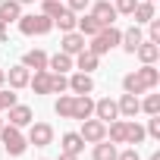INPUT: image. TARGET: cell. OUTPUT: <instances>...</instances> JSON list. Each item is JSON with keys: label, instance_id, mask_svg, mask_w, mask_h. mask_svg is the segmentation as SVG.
Wrapping results in <instances>:
<instances>
[{"label": "cell", "instance_id": "1", "mask_svg": "<svg viewBox=\"0 0 160 160\" xmlns=\"http://www.w3.org/2000/svg\"><path fill=\"white\" fill-rule=\"evenodd\" d=\"M157 85H160V69L154 63H141V69H135V72H129L122 78V91L126 94H148Z\"/></svg>", "mask_w": 160, "mask_h": 160}, {"label": "cell", "instance_id": "2", "mask_svg": "<svg viewBox=\"0 0 160 160\" xmlns=\"http://www.w3.org/2000/svg\"><path fill=\"white\" fill-rule=\"evenodd\" d=\"M119 38H122V32L116 28V25H107V28H101L98 35H91V44H85L91 53H98V57H104L107 50H113V47H119Z\"/></svg>", "mask_w": 160, "mask_h": 160}, {"label": "cell", "instance_id": "3", "mask_svg": "<svg viewBox=\"0 0 160 160\" xmlns=\"http://www.w3.org/2000/svg\"><path fill=\"white\" fill-rule=\"evenodd\" d=\"M0 141H3V151L10 157H22L25 148H28V138L22 135V129L19 126H7V122H3V129H0Z\"/></svg>", "mask_w": 160, "mask_h": 160}, {"label": "cell", "instance_id": "4", "mask_svg": "<svg viewBox=\"0 0 160 160\" xmlns=\"http://www.w3.org/2000/svg\"><path fill=\"white\" fill-rule=\"evenodd\" d=\"M16 22H19V32L28 35V38H35V35H47V32L53 28V19H47L44 13H28V16L22 13Z\"/></svg>", "mask_w": 160, "mask_h": 160}, {"label": "cell", "instance_id": "5", "mask_svg": "<svg viewBox=\"0 0 160 160\" xmlns=\"http://www.w3.org/2000/svg\"><path fill=\"white\" fill-rule=\"evenodd\" d=\"M88 13L98 19V25L101 28H107V25H113L116 22V7H113V0H94V3H88Z\"/></svg>", "mask_w": 160, "mask_h": 160}, {"label": "cell", "instance_id": "6", "mask_svg": "<svg viewBox=\"0 0 160 160\" xmlns=\"http://www.w3.org/2000/svg\"><path fill=\"white\" fill-rule=\"evenodd\" d=\"M78 135L85 138V144H98L107 138V122H101L98 116H88V119H82V132Z\"/></svg>", "mask_w": 160, "mask_h": 160}, {"label": "cell", "instance_id": "7", "mask_svg": "<svg viewBox=\"0 0 160 160\" xmlns=\"http://www.w3.org/2000/svg\"><path fill=\"white\" fill-rule=\"evenodd\" d=\"M25 138H28V144H35V148H47V144H53V126L32 119V129H28Z\"/></svg>", "mask_w": 160, "mask_h": 160}, {"label": "cell", "instance_id": "8", "mask_svg": "<svg viewBox=\"0 0 160 160\" xmlns=\"http://www.w3.org/2000/svg\"><path fill=\"white\" fill-rule=\"evenodd\" d=\"M88 116H94V101H91V94H72V119H88Z\"/></svg>", "mask_w": 160, "mask_h": 160}, {"label": "cell", "instance_id": "9", "mask_svg": "<svg viewBox=\"0 0 160 160\" xmlns=\"http://www.w3.org/2000/svg\"><path fill=\"white\" fill-rule=\"evenodd\" d=\"M28 78H32V69H25L22 63H16V66H10V69H7V82H10V88H13V91L28 88Z\"/></svg>", "mask_w": 160, "mask_h": 160}, {"label": "cell", "instance_id": "10", "mask_svg": "<svg viewBox=\"0 0 160 160\" xmlns=\"http://www.w3.org/2000/svg\"><path fill=\"white\" fill-rule=\"evenodd\" d=\"M66 82H69V91H72V94H91V91H94L91 72H75V75L66 78Z\"/></svg>", "mask_w": 160, "mask_h": 160}, {"label": "cell", "instance_id": "11", "mask_svg": "<svg viewBox=\"0 0 160 160\" xmlns=\"http://www.w3.org/2000/svg\"><path fill=\"white\" fill-rule=\"evenodd\" d=\"M60 50L75 57L78 50H85V35L82 32H63V41H60Z\"/></svg>", "mask_w": 160, "mask_h": 160}, {"label": "cell", "instance_id": "12", "mask_svg": "<svg viewBox=\"0 0 160 160\" xmlns=\"http://www.w3.org/2000/svg\"><path fill=\"white\" fill-rule=\"evenodd\" d=\"M32 119H35L32 107H25V104H19V101L10 107V126H19V129H25V126H32Z\"/></svg>", "mask_w": 160, "mask_h": 160}, {"label": "cell", "instance_id": "13", "mask_svg": "<svg viewBox=\"0 0 160 160\" xmlns=\"http://www.w3.org/2000/svg\"><path fill=\"white\" fill-rule=\"evenodd\" d=\"M144 41V32H141V25H132V28H126L122 32V38H119V47L126 50V53H135V47Z\"/></svg>", "mask_w": 160, "mask_h": 160}, {"label": "cell", "instance_id": "14", "mask_svg": "<svg viewBox=\"0 0 160 160\" xmlns=\"http://www.w3.org/2000/svg\"><path fill=\"white\" fill-rule=\"evenodd\" d=\"M94 116H98L101 122H113V119L119 116V110H116V101H110V98H101V101H94Z\"/></svg>", "mask_w": 160, "mask_h": 160}, {"label": "cell", "instance_id": "15", "mask_svg": "<svg viewBox=\"0 0 160 160\" xmlns=\"http://www.w3.org/2000/svg\"><path fill=\"white\" fill-rule=\"evenodd\" d=\"M72 63H75V69H78V72H94V69H98V63H101V57H98V53H91V50L85 47V50H78V53L72 57Z\"/></svg>", "mask_w": 160, "mask_h": 160}, {"label": "cell", "instance_id": "16", "mask_svg": "<svg viewBox=\"0 0 160 160\" xmlns=\"http://www.w3.org/2000/svg\"><path fill=\"white\" fill-rule=\"evenodd\" d=\"M116 110H119V116H126V119H135V113L141 110V101H138V94H122V98L116 101Z\"/></svg>", "mask_w": 160, "mask_h": 160}, {"label": "cell", "instance_id": "17", "mask_svg": "<svg viewBox=\"0 0 160 160\" xmlns=\"http://www.w3.org/2000/svg\"><path fill=\"white\" fill-rule=\"evenodd\" d=\"M132 57H138L141 63H157V57H160V44H154V41H148V38H144V41L135 47V53H132Z\"/></svg>", "mask_w": 160, "mask_h": 160}, {"label": "cell", "instance_id": "18", "mask_svg": "<svg viewBox=\"0 0 160 160\" xmlns=\"http://www.w3.org/2000/svg\"><path fill=\"white\" fill-rule=\"evenodd\" d=\"M47 69H50V72H60V75H66L69 69H75V63H72V57H69V53H63V50H60V53L47 57Z\"/></svg>", "mask_w": 160, "mask_h": 160}, {"label": "cell", "instance_id": "19", "mask_svg": "<svg viewBox=\"0 0 160 160\" xmlns=\"http://www.w3.org/2000/svg\"><path fill=\"white\" fill-rule=\"evenodd\" d=\"M132 16H135V25H148V22L157 16V10H154V3H151V0H138V3H135V10H132Z\"/></svg>", "mask_w": 160, "mask_h": 160}, {"label": "cell", "instance_id": "20", "mask_svg": "<svg viewBox=\"0 0 160 160\" xmlns=\"http://www.w3.org/2000/svg\"><path fill=\"white\" fill-rule=\"evenodd\" d=\"M22 66L25 69H35V72H41V69H47V53L44 50H25V57H22Z\"/></svg>", "mask_w": 160, "mask_h": 160}, {"label": "cell", "instance_id": "21", "mask_svg": "<svg viewBox=\"0 0 160 160\" xmlns=\"http://www.w3.org/2000/svg\"><path fill=\"white\" fill-rule=\"evenodd\" d=\"M28 88H32L35 94H50V69L35 72V75L28 78Z\"/></svg>", "mask_w": 160, "mask_h": 160}, {"label": "cell", "instance_id": "22", "mask_svg": "<svg viewBox=\"0 0 160 160\" xmlns=\"http://www.w3.org/2000/svg\"><path fill=\"white\" fill-rule=\"evenodd\" d=\"M41 13H44L47 19H53V22H57L60 16H66V13H69V7L63 3V0H41Z\"/></svg>", "mask_w": 160, "mask_h": 160}, {"label": "cell", "instance_id": "23", "mask_svg": "<svg viewBox=\"0 0 160 160\" xmlns=\"http://www.w3.org/2000/svg\"><path fill=\"white\" fill-rule=\"evenodd\" d=\"M82 151H85V138L78 135V132H66L63 135V154H75L78 157Z\"/></svg>", "mask_w": 160, "mask_h": 160}, {"label": "cell", "instance_id": "24", "mask_svg": "<svg viewBox=\"0 0 160 160\" xmlns=\"http://www.w3.org/2000/svg\"><path fill=\"white\" fill-rule=\"evenodd\" d=\"M22 16V3H16V0H0V19H3L7 25L16 22Z\"/></svg>", "mask_w": 160, "mask_h": 160}, {"label": "cell", "instance_id": "25", "mask_svg": "<svg viewBox=\"0 0 160 160\" xmlns=\"http://www.w3.org/2000/svg\"><path fill=\"white\" fill-rule=\"evenodd\" d=\"M116 154H119V151H116V144L104 138V141H98V144H94L91 160H116Z\"/></svg>", "mask_w": 160, "mask_h": 160}, {"label": "cell", "instance_id": "26", "mask_svg": "<svg viewBox=\"0 0 160 160\" xmlns=\"http://www.w3.org/2000/svg\"><path fill=\"white\" fill-rule=\"evenodd\" d=\"M107 141H113V144H126V119H113L110 122V129H107Z\"/></svg>", "mask_w": 160, "mask_h": 160}, {"label": "cell", "instance_id": "27", "mask_svg": "<svg viewBox=\"0 0 160 160\" xmlns=\"http://www.w3.org/2000/svg\"><path fill=\"white\" fill-rule=\"evenodd\" d=\"M148 138V132H144V126H138V122H126V144H132V148H138L141 141Z\"/></svg>", "mask_w": 160, "mask_h": 160}, {"label": "cell", "instance_id": "28", "mask_svg": "<svg viewBox=\"0 0 160 160\" xmlns=\"http://www.w3.org/2000/svg\"><path fill=\"white\" fill-rule=\"evenodd\" d=\"M53 113L60 119H72V94H60L57 104H53Z\"/></svg>", "mask_w": 160, "mask_h": 160}, {"label": "cell", "instance_id": "29", "mask_svg": "<svg viewBox=\"0 0 160 160\" xmlns=\"http://www.w3.org/2000/svg\"><path fill=\"white\" fill-rule=\"evenodd\" d=\"M63 91H69L66 75H60V72H50V94H63Z\"/></svg>", "mask_w": 160, "mask_h": 160}, {"label": "cell", "instance_id": "30", "mask_svg": "<svg viewBox=\"0 0 160 160\" xmlns=\"http://www.w3.org/2000/svg\"><path fill=\"white\" fill-rule=\"evenodd\" d=\"M141 110H144L148 116H157V113H160V94H148V98L141 101Z\"/></svg>", "mask_w": 160, "mask_h": 160}, {"label": "cell", "instance_id": "31", "mask_svg": "<svg viewBox=\"0 0 160 160\" xmlns=\"http://www.w3.org/2000/svg\"><path fill=\"white\" fill-rule=\"evenodd\" d=\"M75 22H78V16L69 10V13H66V16H60L53 25H60V32H75Z\"/></svg>", "mask_w": 160, "mask_h": 160}, {"label": "cell", "instance_id": "32", "mask_svg": "<svg viewBox=\"0 0 160 160\" xmlns=\"http://www.w3.org/2000/svg\"><path fill=\"white\" fill-rule=\"evenodd\" d=\"M13 104H16V91H13V88H10V91H7V88H0V113L10 110Z\"/></svg>", "mask_w": 160, "mask_h": 160}, {"label": "cell", "instance_id": "33", "mask_svg": "<svg viewBox=\"0 0 160 160\" xmlns=\"http://www.w3.org/2000/svg\"><path fill=\"white\" fill-rule=\"evenodd\" d=\"M135 3H138V0H113V7H116V13H119V16H132Z\"/></svg>", "mask_w": 160, "mask_h": 160}, {"label": "cell", "instance_id": "34", "mask_svg": "<svg viewBox=\"0 0 160 160\" xmlns=\"http://www.w3.org/2000/svg\"><path fill=\"white\" fill-rule=\"evenodd\" d=\"M148 41L160 44V19H157V16H154V19L148 22Z\"/></svg>", "mask_w": 160, "mask_h": 160}, {"label": "cell", "instance_id": "35", "mask_svg": "<svg viewBox=\"0 0 160 160\" xmlns=\"http://www.w3.org/2000/svg\"><path fill=\"white\" fill-rule=\"evenodd\" d=\"M144 132H148V135H151V138H160V113H157V116H151V119H148V126H144Z\"/></svg>", "mask_w": 160, "mask_h": 160}, {"label": "cell", "instance_id": "36", "mask_svg": "<svg viewBox=\"0 0 160 160\" xmlns=\"http://www.w3.org/2000/svg\"><path fill=\"white\" fill-rule=\"evenodd\" d=\"M88 3H91V0H66V7H69L72 13H85V10H88Z\"/></svg>", "mask_w": 160, "mask_h": 160}, {"label": "cell", "instance_id": "37", "mask_svg": "<svg viewBox=\"0 0 160 160\" xmlns=\"http://www.w3.org/2000/svg\"><path fill=\"white\" fill-rule=\"evenodd\" d=\"M116 160H141V157H138V148H126L116 154Z\"/></svg>", "mask_w": 160, "mask_h": 160}, {"label": "cell", "instance_id": "38", "mask_svg": "<svg viewBox=\"0 0 160 160\" xmlns=\"http://www.w3.org/2000/svg\"><path fill=\"white\" fill-rule=\"evenodd\" d=\"M7 38H10V32H7V22L0 19V41H7Z\"/></svg>", "mask_w": 160, "mask_h": 160}, {"label": "cell", "instance_id": "39", "mask_svg": "<svg viewBox=\"0 0 160 160\" xmlns=\"http://www.w3.org/2000/svg\"><path fill=\"white\" fill-rule=\"evenodd\" d=\"M60 160H78V157H75V154H63V151H60Z\"/></svg>", "mask_w": 160, "mask_h": 160}, {"label": "cell", "instance_id": "40", "mask_svg": "<svg viewBox=\"0 0 160 160\" xmlns=\"http://www.w3.org/2000/svg\"><path fill=\"white\" fill-rule=\"evenodd\" d=\"M7 85V69H0V88Z\"/></svg>", "mask_w": 160, "mask_h": 160}, {"label": "cell", "instance_id": "41", "mask_svg": "<svg viewBox=\"0 0 160 160\" xmlns=\"http://www.w3.org/2000/svg\"><path fill=\"white\" fill-rule=\"evenodd\" d=\"M148 160H160V154H157V151H154V154H151V157H148Z\"/></svg>", "mask_w": 160, "mask_h": 160}, {"label": "cell", "instance_id": "42", "mask_svg": "<svg viewBox=\"0 0 160 160\" xmlns=\"http://www.w3.org/2000/svg\"><path fill=\"white\" fill-rule=\"evenodd\" d=\"M16 3H22V7H25V3H35V0H16Z\"/></svg>", "mask_w": 160, "mask_h": 160}, {"label": "cell", "instance_id": "43", "mask_svg": "<svg viewBox=\"0 0 160 160\" xmlns=\"http://www.w3.org/2000/svg\"><path fill=\"white\" fill-rule=\"evenodd\" d=\"M0 129H3V119H0Z\"/></svg>", "mask_w": 160, "mask_h": 160}, {"label": "cell", "instance_id": "44", "mask_svg": "<svg viewBox=\"0 0 160 160\" xmlns=\"http://www.w3.org/2000/svg\"><path fill=\"white\" fill-rule=\"evenodd\" d=\"M151 3H157V0H151Z\"/></svg>", "mask_w": 160, "mask_h": 160}, {"label": "cell", "instance_id": "45", "mask_svg": "<svg viewBox=\"0 0 160 160\" xmlns=\"http://www.w3.org/2000/svg\"><path fill=\"white\" fill-rule=\"evenodd\" d=\"M41 160H47V157H41Z\"/></svg>", "mask_w": 160, "mask_h": 160}]
</instances>
